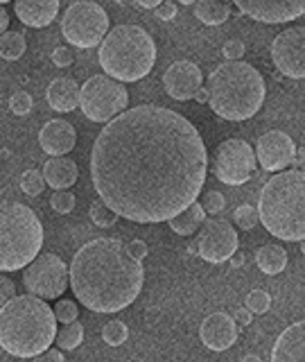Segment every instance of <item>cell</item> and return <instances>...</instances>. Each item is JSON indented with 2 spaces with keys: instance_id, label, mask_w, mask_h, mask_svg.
<instances>
[{
  "instance_id": "47",
  "label": "cell",
  "mask_w": 305,
  "mask_h": 362,
  "mask_svg": "<svg viewBox=\"0 0 305 362\" xmlns=\"http://www.w3.org/2000/svg\"><path fill=\"white\" fill-rule=\"evenodd\" d=\"M197 102H210V95H208V88H201L199 93L195 95Z\"/></svg>"
},
{
  "instance_id": "38",
  "label": "cell",
  "mask_w": 305,
  "mask_h": 362,
  "mask_svg": "<svg viewBox=\"0 0 305 362\" xmlns=\"http://www.w3.org/2000/svg\"><path fill=\"white\" fill-rule=\"evenodd\" d=\"M73 59H75V54H73L71 48H54V52H52V62H54L56 66H61V68L71 66Z\"/></svg>"
},
{
  "instance_id": "33",
  "label": "cell",
  "mask_w": 305,
  "mask_h": 362,
  "mask_svg": "<svg viewBox=\"0 0 305 362\" xmlns=\"http://www.w3.org/2000/svg\"><path fill=\"white\" fill-rule=\"evenodd\" d=\"M269 305H271V297H269V292L265 290H253V292H249V297H246V308L251 310L253 315H263L269 310Z\"/></svg>"
},
{
  "instance_id": "16",
  "label": "cell",
  "mask_w": 305,
  "mask_h": 362,
  "mask_svg": "<svg viewBox=\"0 0 305 362\" xmlns=\"http://www.w3.org/2000/svg\"><path fill=\"white\" fill-rule=\"evenodd\" d=\"M163 84L169 98L179 102L192 100L201 90V71L192 62H174L165 71Z\"/></svg>"
},
{
  "instance_id": "28",
  "label": "cell",
  "mask_w": 305,
  "mask_h": 362,
  "mask_svg": "<svg viewBox=\"0 0 305 362\" xmlns=\"http://www.w3.org/2000/svg\"><path fill=\"white\" fill-rule=\"evenodd\" d=\"M129 337V328L124 326V322L120 320H113L109 324H104V328H102V339H104L107 344L111 346H120L127 342Z\"/></svg>"
},
{
  "instance_id": "37",
  "label": "cell",
  "mask_w": 305,
  "mask_h": 362,
  "mask_svg": "<svg viewBox=\"0 0 305 362\" xmlns=\"http://www.w3.org/2000/svg\"><path fill=\"white\" fill-rule=\"evenodd\" d=\"M222 52L229 62H240L244 54V43L240 39H229L222 45Z\"/></svg>"
},
{
  "instance_id": "5",
  "label": "cell",
  "mask_w": 305,
  "mask_h": 362,
  "mask_svg": "<svg viewBox=\"0 0 305 362\" xmlns=\"http://www.w3.org/2000/svg\"><path fill=\"white\" fill-rule=\"evenodd\" d=\"M210 109L224 120H249L265 102V79L251 64L226 62L208 75Z\"/></svg>"
},
{
  "instance_id": "9",
  "label": "cell",
  "mask_w": 305,
  "mask_h": 362,
  "mask_svg": "<svg viewBox=\"0 0 305 362\" xmlns=\"http://www.w3.org/2000/svg\"><path fill=\"white\" fill-rule=\"evenodd\" d=\"M129 105V90L109 75H95L82 86V111L93 122H111Z\"/></svg>"
},
{
  "instance_id": "4",
  "label": "cell",
  "mask_w": 305,
  "mask_h": 362,
  "mask_svg": "<svg viewBox=\"0 0 305 362\" xmlns=\"http://www.w3.org/2000/svg\"><path fill=\"white\" fill-rule=\"evenodd\" d=\"M260 222L280 240H305V173L285 170L271 177L260 190Z\"/></svg>"
},
{
  "instance_id": "14",
  "label": "cell",
  "mask_w": 305,
  "mask_h": 362,
  "mask_svg": "<svg viewBox=\"0 0 305 362\" xmlns=\"http://www.w3.org/2000/svg\"><path fill=\"white\" fill-rule=\"evenodd\" d=\"M258 163L267 173H280L297 158V147H294L292 136L285 132H267L256 143Z\"/></svg>"
},
{
  "instance_id": "6",
  "label": "cell",
  "mask_w": 305,
  "mask_h": 362,
  "mask_svg": "<svg viewBox=\"0 0 305 362\" xmlns=\"http://www.w3.org/2000/svg\"><path fill=\"white\" fill-rule=\"evenodd\" d=\"M156 64V45L140 25L113 28L100 45V66L118 82H138Z\"/></svg>"
},
{
  "instance_id": "50",
  "label": "cell",
  "mask_w": 305,
  "mask_h": 362,
  "mask_svg": "<svg viewBox=\"0 0 305 362\" xmlns=\"http://www.w3.org/2000/svg\"><path fill=\"white\" fill-rule=\"evenodd\" d=\"M301 249H303V254H305V240L301 243Z\"/></svg>"
},
{
  "instance_id": "26",
  "label": "cell",
  "mask_w": 305,
  "mask_h": 362,
  "mask_svg": "<svg viewBox=\"0 0 305 362\" xmlns=\"http://www.w3.org/2000/svg\"><path fill=\"white\" fill-rule=\"evenodd\" d=\"M0 52H3V59L7 62H16L25 52V34L9 30L3 34V41H0Z\"/></svg>"
},
{
  "instance_id": "3",
  "label": "cell",
  "mask_w": 305,
  "mask_h": 362,
  "mask_svg": "<svg viewBox=\"0 0 305 362\" xmlns=\"http://www.w3.org/2000/svg\"><path fill=\"white\" fill-rule=\"evenodd\" d=\"M56 335L54 310L34 294L14 297L0 310V344L9 356L39 358Z\"/></svg>"
},
{
  "instance_id": "35",
  "label": "cell",
  "mask_w": 305,
  "mask_h": 362,
  "mask_svg": "<svg viewBox=\"0 0 305 362\" xmlns=\"http://www.w3.org/2000/svg\"><path fill=\"white\" fill-rule=\"evenodd\" d=\"M9 109L16 113V116H28L32 111V95L28 90H16L9 100Z\"/></svg>"
},
{
  "instance_id": "27",
  "label": "cell",
  "mask_w": 305,
  "mask_h": 362,
  "mask_svg": "<svg viewBox=\"0 0 305 362\" xmlns=\"http://www.w3.org/2000/svg\"><path fill=\"white\" fill-rule=\"evenodd\" d=\"M82 339H84V326L79 322H73V324H66L59 331V335H56V346L71 351L82 344Z\"/></svg>"
},
{
  "instance_id": "49",
  "label": "cell",
  "mask_w": 305,
  "mask_h": 362,
  "mask_svg": "<svg viewBox=\"0 0 305 362\" xmlns=\"http://www.w3.org/2000/svg\"><path fill=\"white\" fill-rule=\"evenodd\" d=\"M242 362H263L258 356H244V360Z\"/></svg>"
},
{
  "instance_id": "20",
  "label": "cell",
  "mask_w": 305,
  "mask_h": 362,
  "mask_svg": "<svg viewBox=\"0 0 305 362\" xmlns=\"http://www.w3.org/2000/svg\"><path fill=\"white\" fill-rule=\"evenodd\" d=\"M14 11L28 28H45L59 14V0H16Z\"/></svg>"
},
{
  "instance_id": "18",
  "label": "cell",
  "mask_w": 305,
  "mask_h": 362,
  "mask_svg": "<svg viewBox=\"0 0 305 362\" xmlns=\"http://www.w3.org/2000/svg\"><path fill=\"white\" fill-rule=\"evenodd\" d=\"M39 143H41V150L45 154H50L52 158L64 156L71 150H75L77 134L68 120H48L39 132Z\"/></svg>"
},
{
  "instance_id": "8",
  "label": "cell",
  "mask_w": 305,
  "mask_h": 362,
  "mask_svg": "<svg viewBox=\"0 0 305 362\" xmlns=\"http://www.w3.org/2000/svg\"><path fill=\"white\" fill-rule=\"evenodd\" d=\"M61 32L75 48H95L109 34V16L102 5L90 0H77L68 5L61 18Z\"/></svg>"
},
{
  "instance_id": "25",
  "label": "cell",
  "mask_w": 305,
  "mask_h": 362,
  "mask_svg": "<svg viewBox=\"0 0 305 362\" xmlns=\"http://www.w3.org/2000/svg\"><path fill=\"white\" fill-rule=\"evenodd\" d=\"M195 16L203 25H222L231 16V5L217 3V0H199L195 3Z\"/></svg>"
},
{
  "instance_id": "13",
  "label": "cell",
  "mask_w": 305,
  "mask_h": 362,
  "mask_svg": "<svg viewBox=\"0 0 305 362\" xmlns=\"http://www.w3.org/2000/svg\"><path fill=\"white\" fill-rule=\"evenodd\" d=\"M197 249L208 263H224L237 254V231L226 220H208L201 226Z\"/></svg>"
},
{
  "instance_id": "43",
  "label": "cell",
  "mask_w": 305,
  "mask_h": 362,
  "mask_svg": "<svg viewBox=\"0 0 305 362\" xmlns=\"http://www.w3.org/2000/svg\"><path fill=\"white\" fill-rule=\"evenodd\" d=\"M251 310H249V308H237L235 313H233V320L237 322V326H249V324H251Z\"/></svg>"
},
{
  "instance_id": "19",
  "label": "cell",
  "mask_w": 305,
  "mask_h": 362,
  "mask_svg": "<svg viewBox=\"0 0 305 362\" xmlns=\"http://www.w3.org/2000/svg\"><path fill=\"white\" fill-rule=\"evenodd\" d=\"M271 362H305V322L292 324L278 335Z\"/></svg>"
},
{
  "instance_id": "7",
  "label": "cell",
  "mask_w": 305,
  "mask_h": 362,
  "mask_svg": "<svg viewBox=\"0 0 305 362\" xmlns=\"http://www.w3.org/2000/svg\"><path fill=\"white\" fill-rule=\"evenodd\" d=\"M0 226H3V254H0L3 272L28 267L41 256L43 224L30 206L18 202H3Z\"/></svg>"
},
{
  "instance_id": "1",
  "label": "cell",
  "mask_w": 305,
  "mask_h": 362,
  "mask_svg": "<svg viewBox=\"0 0 305 362\" xmlns=\"http://www.w3.org/2000/svg\"><path fill=\"white\" fill-rule=\"evenodd\" d=\"M208 175L201 134L181 113L143 105L111 120L93 143L100 199L131 222H169L197 202Z\"/></svg>"
},
{
  "instance_id": "41",
  "label": "cell",
  "mask_w": 305,
  "mask_h": 362,
  "mask_svg": "<svg viewBox=\"0 0 305 362\" xmlns=\"http://www.w3.org/2000/svg\"><path fill=\"white\" fill-rule=\"evenodd\" d=\"M34 362H66L64 360V354L56 349H48L45 354H41L39 358H34Z\"/></svg>"
},
{
  "instance_id": "10",
  "label": "cell",
  "mask_w": 305,
  "mask_h": 362,
  "mask_svg": "<svg viewBox=\"0 0 305 362\" xmlns=\"http://www.w3.org/2000/svg\"><path fill=\"white\" fill-rule=\"evenodd\" d=\"M71 283V267L56 254H41L23 272V286L39 299H56Z\"/></svg>"
},
{
  "instance_id": "46",
  "label": "cell",
  "mask_w": 305,
  "mask_h": 362,
  "mask_svg": "<svg viewBox=\"0 0 305 362\" xmlns=\"http://www.w3.org/2000/svg\"><path fill=\"white\" fill-rule=\"evenodd\" d=\"M158 5H161L158 0H140L138 3V7H147V9H156Z\"/></svg>"
},
{
  "instance_id": "48",
  "label": "cell",
  "mask_w": 305,
  "mask_h": 362,
  "mask_svg": "<svg viewBox=\"0 0 305 362\" xmlns=\"http://www.w3.org/2000/svg\"><path fill=\"white\" fill-rule=\"evenodd\" d=\"M231 263H233L235 267H237V265H242V263H244V256H242V254H235V256L231 258Z\"/></svg>"
},
{
  "instance_id": "11",
  "label": "cell",
  "mask_w": 305,
  "mask_h": 362,
  "mask_svg": "<svg viewBox=\"0 0 305 362\" xmlns=\"http://www.w3.org/2000/svg\"><path fill=\"white\" fill-rule=\"evenodd\" d=\"M213 173L229 186H240L256 173V152L242 139H229L217 147Z\"/></svg>"
},
{
  "instance_id": "2",
  "label": "cell",
  "mask_w": 305,
  "mask_h": 362,
  "mask_svg": "<svg viewBox=\"0 0 305 362\" xmlns=\"http://www.w3.org/2000/svg\"><path fill=\"white\" fill-rule=\"evenodd\" d=\"M145 269L129 245L113 238L86 243L71 263V288L79 303L93 313H118L143 290Z\"/></svg>"
},
{
  "instance_id": "29",
  "label": "cell",
  "mask_w": 305,
  "mask_h": 362,
  "mask_svg": "<svg viewBox=\"0 0 305 362\" xmlns=\"http://www.w3.org/2000/svg\"><path fill=\"white\" fill-rule=\"evenodd\" d=\"M88 215H90V220H93V224L102 226V229H109V226H113L118 220V213L111 211L102 199H97L93 206H90Z\"/></svg>"
},
{
  "instance_id": "31",
  "label": "cell",
  "mask_w": 305,
  "mask_h": 362,
  "mask_svg": "<svg viewBox=\"0 0 305 362\" xmlns=\"http://www.w3.org/2000/svg\"><path fill=\"white\" fill-rule=\"evenodd\" d=\"M258 220H260V213H256V209L251 206V204H242V206H237L233 213V222L244 231L253 229Z\"/></svg>"
},
{
  "instance_id": "45",
  "label": "cell",
  "mask_w": 305,
  "mask_h": 362,
  "mask_svg": "<svg viewBox=\"0 0 305 362\" xmlns=\"http://www.w3.org/2000/svg\"><path fill=\"white\" fill-rule=\"evenodd\" d=\"M7 28H9V16H7V11H5V9H0V30H3V34L9 32Z\"/></svg>"
},
{
  "instance_id": "34",
  "label": "cell",
  "mask_w": 305,
  "mask_h": 362,
  "mask_svg": "<svg viewBox=\"0 0 305 362\" xmlns=\"http://www.w3.org/2000/svg\"><path fill=\"white\" fill-rule=\"evenodd\" d=\"M54 315H56V320L64 322V324H73L77 322V315H79V308H77V303L71 301V299H61V301H56L54 305Z\"/></svg>"
},
{
  "instance_id": "12",
  "label": "cell",
  "mask_w": 305,
  "mask_h": 362,
  "mask_svg": "<svg viewBox=\"0 0 305 362\" xmlns=\"http://www.w3.org/2000/svg\"><path fill=\"white\" fill-rule=\"evenodd\" d=\"M271 59L278 71L292 77H305V28H289L280 32L271 43Z\"/></svg>"
},
{
  "instance_id": "22",
  "label": "cell",
  "mask_w": 305,
  "mask_h": 362,
  "mask_svg": "<svg viewBox=\"0 0 305 362\" xmlns=\"http://www.w3.org/2000/svg\"><path fill=\"white\" fill-rule=\"evenodd\" d=\"M77 175V163L66 156H54L43 165V177L48 181V186H52L54 190H68L71 186H75Z\"/></svg>"
},
{
  "instance_id": "44",
  "label": "cell",
  "mask_w": 305,
  "mask_h": 362,
  "mask_svg": "<svg viewBox=\"0 0 305 362\" xmlns=\"http://www.w3.org/2000/svg\"><path fill=\"white\" fill-rule=\"evenodd\" d=\"M292 165H297L301 173H305V147H301V150L297 152V158H294Z\"/></svg>"
},
{
  "instance_id": "32",
  "label": "cell",
  "mask_w": 305,
  "mask_h": 362,
  "mask_svg": "<svg viewBox=\"0 0 305 362\" xmlns=\"http://www.w3.org/2000/svg\"><path fill=\"white\" fill-rule=\"evenodd\" d=\"M50 206H52V211L61 213V215L73 213V209H75V195H73V192H68V190H54L52 197H50Z\"/></svg>"
},
{
  "instance_id": "21",
  "label": "cell",
  "mask_w": 305,
  "mask_h": 362,
  "mask_svg": "<svg viewBox=\"0 0 305 362\" xmlns=\"http://www.w3.org/2000/svg\"><path fill=\"white\" fill-rule=\"evenodd\" d=\"M45 98H48V105L54 111L68 113L75 111L77 105H82V88L71 77H56L45 90Z\"/></svg>"
},
{
  "instance_id": "30",
  "label": "cell",
  "mask_w": 305,
  "mask_h": 362,
  "mask_svg": "<svg viewBox=\"0 0 305 362\" xmlns=\"http://www.w3.org/2000/svg\"><path fill=\"white\" fill-rule=\"evenodd\" d=\"M48 186V181H45L43 173L39 170H28V173L20 175V188L25 195L34 197V195H41V190Z\"/></svg>"
},
{
  "instance_id": "36",
  "label": "cell",
  "mask_w": 305,
  "mask_h": 362,
  "mask_svg": "<svg viewBox=\"0 0 305 362\" xmlns=\"http://www.w3.org/2000/svg\"><path fill=\"white\" fill-rule=\"evenodd\" d=\"M224 204H226V199H224L222 192H217V190H210V192H206V195H203V199H201V206H203V211L210 213V215H217V213L224 209Z\"/></svg>"
},
{
  "instance_id": "42",
  "label": "cell",
  "mask_w": 305,
  "mask_h": 362,
  "mask_svg": "<svg viewBox=\"0 0 305 362\" xmlns=\"http://www.w3.org/2000/svg\"><path fill=\"white\" fill-rule=\"evenodd\" d=\"M129 252L136 260H143L147 256V245L143 240H131L129 243Z\"/></svg>"
},
{
  "instance_id": "24",
  "label": "cell",
  "mask_w": 305,
  "mask_h": 362,
  "mask_svg": "<svg viewBox=\"0 0 305 362\" xmlns=\"http://www.w3.org/2000/svg\"><path fill=\"white\" fill-rule=\"evenodd\" d=\"M203 218H206V211H203V206L199 202H195L190 209L179 213L174 220H169V229L179 235H192V233H197V229L201 224H206Z\"/></svg>"
},
{
  "instance_id": "15",
  "label": "cell",
  "mask_w": 305,
  "mask_h": 362,
  "mask_svg": "<svg viewBox=\"0 0 305 362\" xmlns=\"http://www.w3.org/2000/svg\"><path fill=\"white\" fill-rule=\"evenodd\" d=\"M242 14L263 23H287L305 14V0H237Z\"/></svg>"
},
{
  "instance_id": "39",
  "label": "cell",
  "mask_w": 305,
  "mask_h": 362,
  "mask_svg": "<svg viewBox=\"0 0 305 362\" xmlns=\"http://www.w3.org/2000/svg\"><path fill=\"white\" fill-rule=\"evenodd\" d=\"M14 297H16L14 281H11L9 276H3V281H0V299H3V305L9 303Z\"/></svg>"
},
{
  "instance_id": "17",
  "label": "cell",
  "mask_w": 305,
  "mask_h": 362,
  "mask_svg": "<svg viewBox=\"0 0 305 362\" xmlns=\"http://www.w3.org/2000/svg\"><path fill=\"white\" fill-rule=\"evenodd\" d=\"M237 333H240V326H237V322L226 313L208 315L206 320L201 322V328H199L201 342L206 344L210 351L231 349L237 339Z\"/></svg>"
},
{
  "instance_id": "23",
  "label": "cell",
  "mask_w": 305,
  "mask_h": 362,
  "mask_svg": "<svg viewBox=\"0 0 305 362\" xmlns=\"http://www.w3.org/2000/svg\"><path fill=\"white\" fill-rule=\"evenodd\" d=\"M256 263L265 274L276 276L287 267V252L278 245H265L256 252Z\"/></svg>"
},
{
  "instance_id": "40",
  "label": "cell",
  "mask_w": 305,
  "mask_h": 362,
  "mask_svg": "<svg viewBox=\"0 0 305 362\" xmlns=\"http://www.w3.org/2000/svg\"><path fill=\"white\" fill-rule=\"evenodd\" d=\"M156 18H161V21H172L177 16V5L174 3H169V0H165V3H161L156 9Z\"/></svg>"
}]
</instances>
